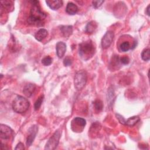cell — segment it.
<instances>
[{
	"mask_svg": "<svg viewBox=\"0 0 150 150\" xmlns=\"http://www.w3.org/2000/svg\"><path fill=\"white\" fill-rule=\"evenodd\" d=\"M35 88H36V86L34 84L29 83L24 87L23 90V93L26 97H29L32 95L33 93L35 90Z\"/></svg>",
	"mask_w": 150,
	"mask_h": 150,
	"instance_id": "12",
	"label": "cell"
},
{
	"mask_svg": "<svg viewBox=\"0 0 150 150\" xmlns=\"http://www.w3.org/2000/svg\"><path fill=\"white\" fill-rule=\"evenodd\" d=\"M86 124V120L80 117H76L71 121V128L75 132H81Z\"/></svg>",
	"mask_w": 150,
	"mask_h": 150,
	"instance_id": "6",
	"label": "cell"
},
{
	"mask_svg": "<svg viewBox=\"0 0 150 150\" xmlns=\"http://www.w3.org/2000/svg\"><path fill=\"white\" fill-rule=\"evenodd\" d=\"M42 63L45 66H49L52 63V58L49 56H46L42 60Z\"/></svg>",
	"mask_w": 150,
	"mask_h": 150,
	"instance_id": "23",
	"label": "cell"
},
{
	"mask_svg": "<svg viewBox=\"0 0 150 150\" xmlns=\"http://www.w3.org/2000/svg\"><path fill=\"white\" fill-rule=\"evenodd\" d=\"M119 47H120V50L122 52H124L128 51L131 48L130 43L128 41H124V42H122L120 44Z\"/></svg>",
	"mask_w": 150,
	"mask_h": 150,
	"instance_id": "19",
	"label": "cell"
},
{
	"mask_svg": "<svg viewBox=\"0 0 150 150\" xmlns=\"http://www.w3.org/2000/svg\"><path fill=\"white\" fill-rule=\"evenodd\" d=\"M66 11L69 15H74L78 11V7L74 4L72 2H69L67 5Z\"/></svg>",
	"mask_w": 150,
	"mask_h": 150,
	"instance_id": "14",
	"label": "cell"
},
{
	"mask_svg": "<svg viewBox=\"0 0 150 150\" xmlns=\"http://www.w3.org/2000/svg\"><path fill=\"white\" fill-rule=\"evenodd\" d=\"M120 62L121 63H122L123 64H127L129 62V59L127 56H125L120 59Z\"/></svg>",
	"mask_w": 150,
	"mask_h": 150,
	"instance_id": "26",
	"label": "cell"
},
{
	"mask_svg": "<svg viewBox=\"0 0 150 150\" xmlns=\"http://www.w3.org/2000/svg\"><path fill=\"white\" fill-rule=\"evenodd\" d=\"M139 120L140 118L138 116H133L125 120V125H127L129 127H132L135 125Z\"/></svg>",
	"mask_w": 150,
	"mask_h": 150,
	"instance_id": "17",
	"label": "cell"
},
{
	"mask_svg": "<svg viewBox=\"0 0 150 150\" xmlns=\"http://www.w3.org/2000/svg\"><path fill=\"white\" fill-rule=\"evenodd\" d=\"M60 137V132L59 131H56L54 134L49 138L48 141L47 142L45 148V149H49V150H53L54 149L59 142Z\"/></svg>",
	"mask_w": 150,
	"mask_h": 150,
	"instance_id": "5",
	"label": "cell"
},
{
	"mask_svg": "<svg viewBox=\"0 0 150 150\" xmlns=\"http://www.w3.org/2000/svg\"><path fill=\"white\" fill-rule=\"evenodd\" d=\"M97 27V24L95 21H91L86 26V32L87 33H93Z\"/></svg>",
	"mask_w": 150,
	"mask_h": 150,
	"instance_id": "16",
	"label": "cell"
},
{
	"mask_svg": "<svg viewBox=\"0 0 150 150\" xmlns=\"http://www.w3.org/2000/svg\"><path fill=\"white\" fill-rule=\"evenodd\" d=\"M47 6L53 10H57L63 5V1L60 0H47L46 1Z\"/></svg>",
	"mask_w": 150,
	"mask_h": 150,
	"instance_id": "11",
	"label": "cell"
},
{
	"mask_svg": "<svg viewBox=\"0 0 150 150\" xmlns=\"http://www.w3.org/2000/svg\"><path fill=\"white\" fill-rule=\"evenodd\" d=\"M72 62H73V60H72L71 57H70V56H67L64 59L63 63H64V66H69L72 64Z\"/></svg>",
	"mask_w": 150,
	"mask_h": 150,
	"instance_id": "24",
	"label": "cell"
},
{
	"mask_svg": "<svg viewBox=\"0 0 150 150\" xmlns=\"http://www.w3.org/2000/svg\"><path fill=\"white\" fill-rule=\"evenodd\" d=\"M104 1H93L92 2V4L94 8H98L102 5V4L104 3Z\"/></svg>",
	"mask_w": 150,
	"mask_h": 150,
	"instance_id": "25",
	"label": "cell"
},
{
	"mask_svg": "<svg viewBox=\"0 0 150 150\" xmlns=\"http://www.w3.org/2000/svg\"><path fill=\"white\" fill-rule=\"evenodd\" d=\"M117 118L118 119L119 121H120L121 124H125V120L123 118V117H122L121 115H118V114H117Z\"/></svg>",
	"mask_w": 150,
	"mask_h": 150,
	"instance_id": "28",
	"label": "cell"
},
{
	"mask_svg": "<svg viewBox=\"0 0 150 150\" xmlns=\"http://www.w3.org/2000/svg\"><path fill=\"white\" fill-rule=\"evenodd\" d=\"M1 8H3L6 11H9L10 9H13V4L11 1H1Z\"/></svg>",
	"mask_w": 150,
	"mask_h": 150,
	"instance_id": "18",
	"label": "cell"
},
{
	"mask_svg": "<svg viewBox=\"0 0 150 150\" xmlns=\"http://www.w3.org/2000/svg\"><path fill=\"white\" fill-rule=\"evenodd\" d=\"M48 35L47 30L45 29H40L35 35V39L38 41H42Z\"/></svg>",
	"mask_w": 150,
	"mask_h": 150,
	"instance_id": "15",
	"label": "cell"
},
{
	"mask_svg": "<svg viewBox=\"0 0 150 150\" xmlns=\"http://www.w3.org/2000/svg\"><path fill=\"white\" fill-rule=\"evenodd\" d=\"M57 56L59 58L63 57L66 50V45L63 42H59L56 45Z\"/></svg>",
	"mask_w": 150,
	"mask_h": 150,
	"instance_id": "10",
	"label": "cell"
},
{
	"mask_svg": "<svg viewBox=\"0 0 150 150\" xmlns=\"http://www.w3.org/2000/svg\"><path fill=\"white\" fill-rule=\"evenodd\" d=\"M94 105L95 110L98 112H100L103 110V104L102 101L100 100H96L94 103Z\"/></svg>",
	"mask_w": 150,
	"mask_h": 150,
	"instance_id": "21",
	"label": "cell"
},
{
	"mask_svg": "<svg viewBox=\"0 0 150 150\" xmlns=\"http://www.w3.org/2000/svg\"><path fill=\"white\" fill-rule=\"evenodd\" d=\"M79 55L84 60L90 59L95 53V47L91 40L82 42L79 45Z\"/></svg>",
	"mask_w": 150,
	"mask_h": 150,
	"instance_id": "2",
	"label": "cell"
},
{
	"mask_svg": "<svg viewBox=\"0 0 150 150\" xmlns=\"http://www.w3.org/2000/svg\"><path fill=\"white\" fill-rule=\"evenodd\" d=\"M87 80V75L86 71L81 70L77 71L74 76V87L77 90H81L85 86Z\"/></svg>",
	"mask_w": 150,
	"mask_h": 150,
	"instance_id": "4",
	"label": "cell"
},
{
	"mask_svg": "<svg viewBox=\"0 0 150 150\" xmlns=\"http://www.w3.org/2000/svg\"><path fill=\"white\" fill-rule=\"evenodd\" d=\"M38 129V127L36 125H33L29 129V132H30V134L26 138V145L28 146H30L32 142H33L34 139L36 135Z\"/></svg>",
	"mask_w": 150,
	"mask_h": 150,
	"instance_id": "9",
	"label": "cell"
},
{
	"mask_svg": "<svg viewBox=\"0 0 150 150\" xmlns=\"http://www.w3.org/2000/svg\"><path fill=\"white\" fill-rule=\"evenodd\" d=\"M15 149L16 150H17V149H19V150H23V149H25V148H24L23 144L22 142H19V143H18V144H17V145H16V146L15 147Z\"/></svg>",
	"mask_w": 150,
	"mask_h": 150,
	"instance_id": "27",
	"label": "cell"
},
{
	"mask_svg": "<svg viewBox=\"0 0 150 150\" xmlns=\"http://www.w3.org/2000/svg\"><path fill=\"white\" fill-rule=\"evenodd\" d=\"M29 101L21 96H17L12 103V108L17 113H23L27 111L29 107Z\"/></svg>",
	"mask_w": 150,
	"mask_h": 150,
	"instance_id": "3",
	"label": "cell"
},
{
	"mask_svg": "<svg viewBox=\"0 0 150 150\" xmlns=\"http://www.w3.org/2000/svg\"><path fill=\"white\" fill-rule=\"evenodd\" d=\"M114 33L111 30L107 31L101 39V46L103 49H107L111 45L114 39Z\"/></svg>",
	"mask_w": 150,
	"mask_h": 150,
	"instance_id": "7",
	"label": "cell"
},
{
	"mask_svg": "<svg viewBox=\"0 0 150 150\" xmlns=\"http://www.w3.org/2000/svg\"><path fill=\"white\" fill-rule=\"evenodd\" d=\"M13 134L12 129L5 124H1L0 126V136L2 139H8Z\"/></svg>",
	"mask_w": 150,
	"mask_h": 150,
	"instance_id": "8",
	"label": "cell"
},
{
	"mask_svg": "<svg viewBox=\"0 0 150 150\" xmlns=\"http://www.w3.org/2000/svg\"><path fill=\"white\" fill-rule=\"evenodd\" d=\"M60 30L63 36L64 37H69L70 36L73 32V27L71 25L61 26L60 27Z\"/></svg>",
	"mask_w": 150,
	"mask_h": 150,
	"instance_id": "13",
	"label": "cell"
},
{
	"mask_svg": "<svg viewBox=\"0 0 150 150\" xmlns=\"http://www.w3.org/2000/svg\"><path fill=\"white\" fill-rule=\"evenodd\" d=\"M149 8H150V5H149L148 6H147V8H146V14L148 15V16H149L150 15V12H149Z\"/></svg>",
	"mask_w": 150,
	"mask_h": 150,
	"instance_id": "29",
	"label": "cell"
},
{
	"mask_svg": "<svg viewBox=\"0 0 150 150\" xmlns=\"http://www.w3.org/2000/svg\"><path fill=\"white\" fill-rule=\"evenodd\" d=\"M32 6L30 9V16L28 19V22L29 25L33 26H40L44 25V20L46 15L40 8L38 1H33Z\"/></svg>",
	"mask_w": 150,
	"mask_h": 150,
	"instance_id": "1",
	"label": "cell"
},
{
	"mask_svg": "<svg viewBox=\"0 0 150 150\" xmlns=\"http://www.w3.org/2000/svg\"><path fill=\"white\" fill-rule=\"evenodd\" d=\"M43 98H44L43 95H42L36 101V102L35 103V104H34V108H35V110H38L39 109V108L40 107L43 101Z\"/></svg>",
	"mask_w": 150,
	"mask_h": 150,
	"instance_id": "22",
	"label": "cell"
},
{
	"mask_svg": "<svg viewBox=\"0 0 150 150\" xmlns=\"http://www.w3.org/2000/svg\"><path fill=\"white\" fill-rule=\"evenodd\" d=\"M150 50L149 49H144L141 53V57L144 61H149L150 59Z\"/></svg>",
	"mask_w": 150,
	"mask_h": 150,
	"instance_id": "20",
	"label": "cell"
}]
</instances>
